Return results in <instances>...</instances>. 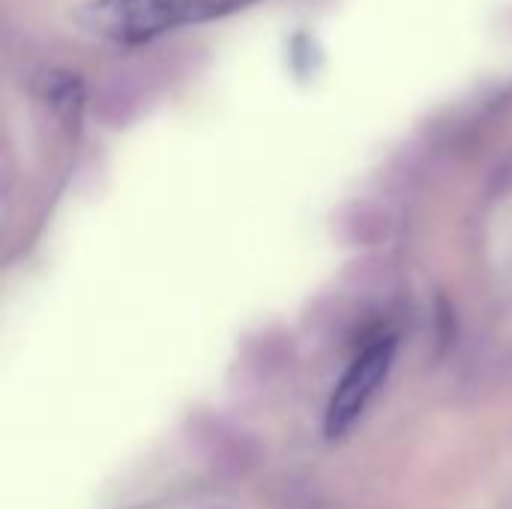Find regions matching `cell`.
<instances>
[{
    "label": "cell",
    "instance_id": "cell-1",
    "mask_svg": "<svg viewBox=\"0 0 512 509\" xmlns=\"http://www.w3.org/2000/svg\"><path fill=\"white\" fill-rule=\"evenodd\" d=\"M84 24L120 42H141L168 27L198 21L195 0H96L84 12Z\"/></svg>",
    "mask_w": 512,
    "mask_h": 509
},
{
    "label": "cell",
    "instance_id": "cell-2",
    "mask_svg": "<svg viewBox=\"0 0 512 509\" xmlns=\"http://www.w3.org/2000/svg\"><path fill=\"white\" fill-rule=\"evenodd\" d=\"M393 360H396L393 336H378L375 342H369L360 351V357L348 366V372L342 375V381L327 405V435L330 438L345 435L363 417V411L369 408V402L387 381Z\"/></svg>",
    "mask_w": 512,
    "mask_h": 509
},
{
    "label": "cell",
    "instance_id": "cell-3",
    "mask_svg": "<svg viewBox=\"0 0 512 509\" xmlns=\"http://www.w3.org/2000/svg\"><path fill=\"white\" fill-rule=\"evenodd\" d=\"M81 81L69 72H51L45 78V99L57 114H75L81 105Z\"/></svg>",
    "mask_w": 512,
    "mask_h": 509
}]
</instances>
